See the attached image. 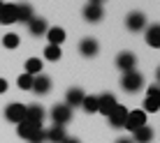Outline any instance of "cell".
I'll list each match as a JSON object with an SVG mask.
<instances>
[{
	"label": "cell",
	"mask_w": 160,
	"mask_h": 143,
	"mask_svg": "<svg viewBox=\"0 0 160 143\" xmlns=\"http://www.w3.org/2000/svg\"><path fill=\"white\" fill-rule=\"evenodd\" d=\"M19 136L30 143H42L44 141V129L37 127V125H30V122H19Z\"/></svg>",
	"instance_id": "1"
},
{
	"label": "cell",
	"mask_w": 160,
	"mask_h": 143,
	"mask_svg": "<svg viewBox=\"0 0 160 143\" xmlns=\"http://www.w3.org/2000/svg\"><path fill=\"white\" fill-rule=\"evenodd\" d=\"M142 85H144V76L139 74V72H125L123 74V79H121V88L123 90H128V92H137V90H142Z\"/></svg>",
	"instance_id": "2"
},
{
	"label": "cell",
	"mask_w": 160,
	"mask_h": 143,
	"mask_svg": "<svg viewBox=\"0 0 160 143\" xmlns=\"http://www.w3.org/2000/svg\"><path fill=\"white\" fill-rule=\"evenodd\" d=\"M70 118H72V108H70L68 104H56V106L51 108V120L58 125V127L68 125V122H70Z\"/></svg>",
	"instance_id": "3"
},
{
	"label": "cell",
	"mask_w": 160,
	"mask_h": 143,
	"mask_svg": "<svg viewBox=\"0 0 160 143\" xmlns=\"http://www.w3.org/2000/svg\"><path fill=\"white\" fill-rule=\"evenodd\" d=\"M125 127H128L130 131H137L142 127H146V113L142 111H128V118H125Z\"/></svg>",
	"instance_id": "4"
},
{
	"label": "cell",
	"mask_w": 160,
	"mask_h": 143,
	"mask_svg": "<svg viewBox=\"0 0 160 143\" xmlns=\"http://www.w3.org/2000/svg\"><path fill=\"white\" fill-rule=\"evenodd\" d=\"M5 118L9 120V122H23L26 120V106L23 104H9L7 108H5Z\"/></svg>",
	"instance_id": "5"
},
{
	"label": "cell",
	"mask_w": 160,
	"mask_h": 143,
	"mask_svg": "<svg viewBox=\"0 0 160 143\" xmlns=\"http://www.w3.org/2000/svg\"><path fill=\"white\" fill-rule=\"evenodd\" d=\"M84 16H86V21H91V23H98V21L104 16V7H102V2H88L86 7H84Z\"/></svg>",
	"instance_id": "6"
},
{
	"label": "cell",
	"mask_w": 160,
	"mask_h": 143,
	"mask_svg": "<svg viewBox=\"0 0 160 143\" xmlns=\"http://www.w3.org/2000/svg\"><path fill=\"white\" fill-rule=\"evenodd\" d=\"M42 118H44V108L40 106V104H30V106H26V122L42 127Z\"/></svg>",
	"instance_id": "7"
},
{
	"label": "cell",
	"mask_w": 160,
	"mask_h": 143,
	"mask_svg": "<svg viewBox=\"0 0 160 143\" xmlns=\"http://www.w3.org/2000/svg\"><path fill=\"white\" fill-rule=\"evenodd\" d=\"M125 118H128V108L121 106V104H116V108L109 113V125H112V127H123Z\"/></svg>",
	"instance_id": "8"
},
{
	"label": "cell",
	"mask_w": 160,
	"mask_h": 143,
	"mask_svg": "<svg viewBox=\"0 0 160 143\" xmlns=\"http://www.w3.org/2000/svg\"><path fill=\"white\" fill-rule=\"evenodd\" d=\"M16 21V5H9V2H2V9H0V23L9 25Z\"/></svg>",
	"instance_id": "9"
},
{
	"label": "cell",
	"mask_w": 160,
	"mask_h": 143,
	"mask_svg": "<svg viewBox=\"0 0 160 143\" xmlns=\"http://www.w3.org/2000/svg\"><path fill=\"white\" fill-rule=\"evenodd\" d=\"M116 108V99H114V95H102V97H98V111L104 113V115H109Z\"/></svg>",
	"instance_id": "10"
},
{
	"label": "cell",
	"mask_w": 160,
	"mask_h": 143,
	"mask_svg": "<svg viewBox=\"0 0 160 143\" xmlns=\"http://www.w3.org/2000/svg\"><path fill=\"white\" fill-rule=\"evenodd\" d=\"M30 90H35L37 95H47V92L51 90V79H49V76H37V79H32Z\"/></svg>",
	"instance_id": "11"
},
{
	"label": "cell",
	"mask_w": 160,
	"mask_h": 143,
	"mask_svg": "<svg viewBox=\"0 0 160 143\" xmlns=\"http://www.w3.org/2000/svg\"><path fill=\"white\" fill-rule=\"evenodd\" d=\"M135 62H137V58L132 56V53H128V51L121 53V56L116 58V65L123 69V74H125V72H132V69H135Z\"/></svg>",
	"instance_id": "12"
},
{
	"label": "cell",
	"mask_w": 160,
	"mask_h": 143,
	"mask_svg": "<svg viewBox=\"0 0 160 143\" xmlns=\"http://www.w3.org/2000/svg\"><path fill=\"white\" fill-rule=\"evenodd\" d=\"M125 23H128L130 30H142L146 25V16L142 12H132V14H128V21H125Z\"/></svg>",
	"instance_id": "13"
},
{
	"label": "cell",
	"mask_w": 160,
	"mask_h": 143,
	"mask_svg": "<svg viewBox=\"0 0 160 143\" xmlns=\"http://www.w3.org/2000/svg\"><path fill=\"white\" fill-rule=\"evenodd\" d=\"M44 139H49L51 143H63L65 139H68V134H65L63 127H58V125H53L49 131H44Z\"/></svg>",
	"instance_id": "14"
},
{
	"label": "cell",
	"mask_w": 160,
	"mask_h": 143,
	"mask_svg": "<svg viewBox=\"0 0 160 143\" xmlns=\"http://www.w3.org/2000/svg\"><path fill=\"white\" fill-rule=\"evenodd\" d=\"M65 97H68V102H65V104H68V106L72 108V106H79V104L84 102V97H86V95L79 90V88H70V90H68V95H65Z\"/></svg>",
	"instance_id": "15"
},
{
	"label": "cell",
	"mask_w": 160,
	"mask_h": 143,
	"mask_svg": "<svg viewBox=\"0 0 160 143\" xmlns=\"http://www.w3.org/2000/svg\"><path fill=\"white\" fill-rule=\"evenodd\" d=\"M28 30H30V35H35V37H40L47 32V21L44 19H30L28 21Z\"/></svg>",
	"instance_id": "16"
},
{
	"label": "cell",
	"mask_w": 160,
	"mask_h": 143,
	"mask_svg": "<svg viewBox=\"0 0 160 143\" xmlns=\"http://www.w3.org/2000/svg\"><path fill=\"white\" fill-rule=\"evenodd\" d=\"M47 37H49V44H51V46H60V44L65 42V30L63 28H51L47 32Z\"/></svg>",
	"instance_id": "17"
},
{
	"label": "cell",
	"mask_w": 160,
	"mask_h": 143,
	"mask_svg": "<svg viewBox=\"0 0 160 143\" xmlns=\"http://www.w3.org/2000/svg\"><path fill=\"white\" fill-rule=\"evenodd\" d=\"M79 51L84 53V56H88V58H93L98 53V42L95 39H91V37H88V39H84L79 44Z\"/></svg>",
	"instance_id": "18"
},
{
	"label": "cell",
	"mask_w": 160,
	"mask_h": 143,
	"mask_svg": "<svg viewBox=\"0 0 160 143\" xmlns=\"http://www.w3.org/2000/svg\"><path fill=\"white\" fill-rule=\"evenodd\" d=\"M146 42L148 46H160V25H151V28L146 30Z\"/></svg>",
	"instance_id": "19"
},
{
	"label": "cell",
	"mask_w": 160,
	"mask_h": 143,
	"mask_svg": "<svg viewBox=\"0 0 160 143\" xmlns=\"http://www.w3.org/2000/svg\"><path fill=\"white\" fill-rule=\"evenodd\" d=\"M30 19H32V7L30 5H16V21L28 23Z\"/></svg>",
	"instance_id": "20"
},
{
	"label": "cell",
	"mask_w": 160,
	"mask_h": 143,
	"mask_svg": "<svg viewBox=\"0 0 160 143\" xmlns=\"http://www.w3.org/2000/svg\"><path fill=\"white\" fill-rule=\"evenodd\" d=\"M153 141V129L151 127H142L135 131V143H151Z\"/></svg>",
	"instance_id": "21"
},
{
	"label": "cell",
	"mask_w": 160,
	"mask_h": 143,
	"mask_svg": "<svg viewBox=\"0 0 160 143\" xmlns=\"http://www.w3.org/2000/svg\"><path fill=\"white\" fill-rule=\"evenodd\" d=\"M42 72V60H37V58H30V60H26V74H40Z\"/></svg>",
	"instance_id": "22"
},
{
	"label": "cell",
	"mask_w": 160,
	"mask_h": 143,
	"mask_svg": "<svg viewBox=\"0 0 160 143\" xmlns=\"http://www.w3.org/2000/svg\"><path fill=\"white\" fill-rule=\"evenodd\" d=\"M44 58H47V60H60V46L47 44V48H44Z\"/></svg>",
	"instance_id": "23"
},
{
	"label": "cell",
	"mask_w": 160,
	"mask_h": 143,
	"mask_svg": "<svg viewBox=\"0 0 160 143\" xmlns=\"http://www.w3.org/2000/svg\"><path fill=\"white\" fill-rule=\"evenodd\" d=\"M81 106H84L88 113H95V111H98V97H84Z\"/></svg>",
	"instance_id": "24"
},
{
	"label": "cell",
	"mask_w": 160,
	"mask_h": 143,
	"mask_svg": "<svg viewBox=\"0 0 160 143\" xmlns=\"http://www.w3.org/2000/svg\"><path fill=\"white\" fill-rule=\"evenodd\" d=\"M158 108H160V99H156V97H146V102H144V111L156 113Z\"/></svg>",
	"instance_id": "25"
},
{
	"label": "cell",
	"mask_w": 160,
	"mask_h": 143,
	"mask_svg": "<svg viewBox=\"0 0 160 143\" xmlns=\"http://www.w3.org/2000/svg\"><path fill=\"white\" fill-rule=\"evenodd\" d=\"M2 44H5V46H7V48H16V46H19V35H14V32H9V35H5Z\"/></svg>",
	"instance_id": "26"
},
{
	"label": "cell",
	"mask_w": 160,
	"mask_h": 143,
	"mask_svg": "<svg viewBox=\"0 0 160 143\" xmlns=\"http://www.w3.org/2000/svg\"><path fill=\"white\" fill-rule=\"evenodd\" d=\"M19 88L21 90H30L32 88V76L30 74H21L19 76Z\"/></svg>",
	"instance_id": "27"
},
{
	"label": "cell",
	"mask_w": 160,
	"mask_h": 143,
	"mask_svg": "<svg viewBox=\"0 0 160 143\" xmlns=\"http://www.w3.org/2000/svg\"><path fill=\"white\" fill-rule=\"evenodd\" d=\"M148 97H156V99H160V88H158V85H151V88H148Z\"/></svg>",
	"instance_id": "28"
},
{
	"label": "cell",
	"mask_w": 160,
	"mask_h": 143,
	"mask_svg": "<svg viewBox=\"0 0 160 143\" xmlns=\"http://www.w3.org/2000/svg\"><path fill=\"white\" fill-rule=\"evenodd\" d=\"M5 90H7V81L0 79V92H5Z\"/></svg>",
	"instance_id": "29"
},
{
	"label": "cell",
	"mask_w": 160,
	"mask_h": 143,
	"mask_svg": "<svg viewBox=\"0 0 160 143\" xmlns=\"http://www.w3.org/2000/svg\"><path fill=\"white\" fill-rule=\"evenodd\" d=\"M63 143H81V141H77V139H65Z\"/></svg>",
	"instance_id": "30"
},
{
	"label": "cell",
	"mask_w": 160,
	"mask_h": 143,
	"mask_svg": "<svg viewBox=\"0 0 160 143\" xmlns=\"http://www.w3.org/2000/svg\"><path fill=\"white\" fill-rule=\"evenodd\" d=\"M116 143H132V141H130V139H118Z\"/></svg>",
	"instance_id": "31"
},
{
	"label": "cell",
	"mask_w": 160,
	"mask_h": 143,
	"mask_svg": "<svg viewBox=\"0 0 160 143\" xmlns=\"http://www.w3.org/2000/svg\"><path fill=\"white\" fill-rule=\"evenodd\" d=\"M0 9H2V2H0Z\"/></svg>",
	"instance_id": "32"
}]
</instances>
